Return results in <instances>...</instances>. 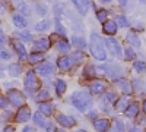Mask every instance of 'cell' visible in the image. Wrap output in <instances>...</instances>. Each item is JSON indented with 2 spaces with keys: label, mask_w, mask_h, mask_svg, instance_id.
<instances>
[{
  "label": "cell",
  "mask_w": 146,
  "mask_h": 132,
  "mask_svg": "<svg viewBox=\"0 0 146 132\" xmlns=\"http://www.w3.org/2000/svg\"><path fill=\"white\" fill-rule=\"evenodd\" d=\"M70 101L73 104V107H76L79 112H86L89 107L92 106V97L89 92L85 91H76L72 94Z\"/></svg>",
  "instance_id": "1"
},
{
  "label": "cell",
  "mask_w": 146,
  "mask_h": 132,
  "mask_svg": "<svg viewBox=\"0 0 146 132\" xmlns=\"http://www.w3.org/2000/svg\"><path fill=\"white\" fill-rule=\"evenodd\" d=\"M89 49H91L92 56L96 59V60L104 62L105 59H107V53H105V49H104V41H102V38H101L96 32H92V34H91Z\"/></svg>",
  "instance_id": "2"
},
{
  "label": "cell",
  "mask_w": 146,
  "mask_h": 132,
  "mask_svg": "<svg viewBox=\"0 0 146 132\" xmlns=\"http://www.w3.org/2000/svg\"><path fill=\"white\" fill-rule=\"evenodd\" d=\"M6 98L12 106L18 107V109L22 106H25V95H23L19 90H9L7 94H6Z\"/></svg>",
  "instance_id": "3"
},
{
  "label": "cell",
  "mask_w": 146,
  "mask_h": 132,
  "mask_svg": "<svg viewBox=\"0 0 146 132\" xmlns=\"http://www.w3.org/2000/svg\"><path fill=\"white\" fill-rule=\"evenodd\" d=\"M23 85H25V88L28 91H35L36 88H38V79H36V75H35V70L29 69L25 75V79H23Z\"/></svg>",
  "instance_id": "4"
},
{
  "label": "cell",
  "mask_w": 146,
  "mask_h": 132,
  "mask_svg": "<svg viewBox=\"0 0 146 132\" xmlns=\"http://www.w3.org/2000/svg\"><path fill=\"white\" fill-rule=\"evenodd\" d=\"M56 121H57V123L62 126V128H64V129H69V128H73L76 125V121L73 119L72 116H67V115H64V113H58L57 116H56Z\"/></svg>",
  "instance_id": "5"
},
{
  "label": "cell",
  "mask_w": 146,
  "mask_h": 132,
  "mask_svg": "<svg viewBox=\"0 0 146 132\" xmlns=\"http://www.w3.org/2000/svg\"><path fill=\"white\" fill-rule=\"evenodd\" d=\"M35 72L42 76H50L54 74V66L50 62H40V63H36Z\"/></svg>",
  "instance_id": "6"
},
{
  "label": "cell",
  "mask_w": 146,
  "mask_h": 132,
  "mask_svg": "<svg viewBox=\"0 0 146 132\" xmlns=\"http://www.w3.org/2000/svg\"><path fill=\"white\" fill-rule=\"evenodd\" d=\"M31 116H32V113H31V110H29V107L22 106V107H19V110L16 112L15 121H16L18 123H25V122H28L29 119H31Z\"/></svg>",
  "instance_id": "7"
},
{
  "label": "cell",
  "mask_w": 146,
  "mask_h": 132,
  "mask_svg": "<svg viewBox=\"0 0 146 132\" xmlns=\"http://www.w3.org/2000/svg\"><path fill=\"white\" fill-rule=\"evenodd\" d=\"M50 46H51V41L48 40V38H38V40H35L34 41V46H32V49L34 52H47L48 49H50Z\"/></svg>",
  "instance_id": "8"
},
{
  "label": "cell",
  "mask_w": 146,
  "mask_h": 132,
  "mask_svg": "<svg viewBox=\"0 0 146 132\" xmlns=\"http://www.w3.org/2000/svg\"><path fill=\"white\" fill-rule=\"evenodd\" d=\"M12 46H13L15 52L18 53V56L22 59V60H25L28 59V52H27V47L23 46V43L21 40H12Z\"/></svg>",
  "instance_id": "9"
},
{
  "label": "cell",
  "mask_w": 146,
  "mask_h": 132,
  "mask_svg": "<svg viewBox=\"0 0 146 132\" xmlns=\"http://www.w3.org/2000/svg\"><path fill=\"white\" fill-rule=\"evenodd\" d=\"M105 44L108 46V49L111 50V53L114 54V56H117V57H120L121 54H123V50H121V46H120V43L115 40V38H107V41H105Z\"/></svg>",
  "instance_id": "10"
},
{
  "label": "cell",
  "mask_w": 146,
  "mask_h": 132,
  "mask_svg": "<svg viewBox=\"0 0 146 132\" xmlns=\"http://www.w3.org/2000/svg\"><path fill=\"white\" fill-rule=\"evenodd\" d=\"M107 90V84L101 79H95L94 82H91V85H89V91L92 94H104Z\"/></svg>",
  "instance_id": "11"
},
{
  "label": "cell",
  "mask_w": 146,
  "mask_h": 132,
  "mask_svg": "<svg viewBox=\"0 0 146 132\" xmlns=\"http://www.w3.org/2000/svg\"><path fill=\"white\" fill-rule=\"evenodd\" d=\"M117 29H118L117 22H114V21H105V22H102V31H104V34L110 35V37L115 35Z\"/></svg>",
  "instance_id": "12"
},
{
  "label": "cell",
  "mask_w": 146,
  "mask_h": 132,
  "mask_svg": "<svg viewBox=\"0 0 146 132\" xmlns=\"http://www.w3.org/2000/svg\"><path fill=\"white\" fill-rule=\"evenodd\" d=\"M115 85L121 90V92H124L126 95H129V94L133 92L131 84H130L129 81H126L124 78H117V79H115Z\"/></svg>",
  "instance_id": "13"
},
{
  "label": "cell",
  "mask_w": 146,
  "mask_h": 132,
  "mask_svg": "<svg viewBox=\"0 0 146 132\" xmlns=\"http://www.w3.org/2000/svg\"><path fill=\"white\" fill-rule=\"evenodd\" d=\"M124 115L127 116V117H130V119H133V117H136L137 115H139V104L136 103V101H130L129 103V106L124 109Z\"/></svg>",
  "instance_id": "14"
},
{
  "label": "cell",
  "mask_w": 146,
  "mask_h": 132,
  "mask_svg": "<svg viewBox=\"0 0 146 132\" xmlns=\"http://www.w3.org/2000/svg\"><path fill=\"white\" fill-rule=\"evenodd\" d=\"M94 126L98 132H108L110 131V122L107 119H96L94 122Z\"/></svg>",
  "instance_id": "15"
},
{
  "label": "cell",
  "mask_w": 146,
  "mask_h": 132,
  "mask_svg": "<svg viewBox=\"0 0 146 132\" xmlns=\"http://www.w3.org/2000/svg\"><path fill=\"white\" fill-rule=\"evenodd\" d=\"M107 70V75L110 76V78H113V79H117V78H120V75H123V70H121V68H118V66H113V65H110V66H107L105 68Z\"/></svg>",
  "instance_id": "16"
},
{
  "label": "cell",
  "mask_w": 146,
  "mask_h": 132,
  "mask_svg": "<svg viewBox=\"0 0 146 132\" xmlns=\"http://www.w3.org/2000/svg\"><path fill=\"white\" fill-rule=\"evenodd\" d=\"M57 68L60 70H69L72 68V60H70V56H64V57H60L57 60Z\"/></svg>",
  "instance_id": "17"
},
{
  "label": "cell",
  "mask_w": 146,
  "mask_h": 132,
  "mask_svg": "<svg viewBox=\"0 0 146 132\" xmlns=\"http://www.w3.org/2000/svg\"><path fill=\"white\" fill-rule=\"evenodd\" d=\"M40 112L44 115V116H51L53 112H54V106L50 103V101H42L40 104Z\"/></svg>",
  "instance_id": "18"
},
{
  "label": "cell",
  "mask_w": 146,
  "mask_h": 132,
  "mask_svg": "<svg viewBox=\"0 0 146 132\" xmlns=\"http://www.w3.org/2000/svg\"><path fill=\"white\" fill-rule=\"evenodd\" d=\"M73 6L76 7V10L80 15H86L88 12V6H86V0H72Z\"/></svg>",
  "instance_id": "19"
},
{
  "label": "cell",
  "mask_w": 146,
  "mask_h": 132,
  "mask_svg": "<svg viewBox=\"0 0 146 132\" xmlns=\"http://www.w3.org/2000/svg\"><path fill=\"white\" fill-rule=\"evenodd\" d=\"M85 57H86V54H85L82 50H78L75 52L72 56H70V60H72V65H80L82 62H85Z\"/></svg>",
  "instance_id": "20"
},
{
  "label": "cell",
  "mask_w": 146,
  "mask_h": 132,
  "mask_svg": "<svg viewBox=\"0 0 146 132\" xmlns=\"http://www.w3.org/2000/svg\"><path fill=\"white\" fill-rule=\"evenodd\" d=\"M12 21H13L15 27H18V28H27V25H28L27 19L23 18L21 13H15L13 16H12Z\"/></svg>",
  "instance_id": "21"
},
{
  "label": "cell",
  "mask_w": 146,
  "mask_h": 132,
  "mask_svg": "<svg viewBox=\"0 0 146 132\" xmlns=\"http://www.w3.org/2000/svg\"><path fill=\"white\" fill-rule=\"evenodd\" d=\"M129 103H130V98H129V95H123L121 98H118L117 101H115V109L117 110H123L124 112V109L129 106Z\"/></svg>",
  "instance_id": "22"
},
{
  "label": "cell",
  "mask_w": 146,
  "mask_h": 132,
  "mask_svg": "<svg viewBox=\"0 0 146 132\" xmlns=\"http://www.w3.org/2000/svg\"><path fill=\"white\" fill-rule=\"evenodd\" d=\"M108 132H124L123 122H120L118 119H114L113 123H110V131Z\"/></svg>",
  "instance_id": "23"
},
{
  "label": "cell",
  "mask_w": 146,
  "mask_h": 132,
  "mask_svg": "<svg viewBox=\"0 0 146 132\" xmlns=\"http://www.w3.org/2000/svg\"><path fill=\"white\" fill-rule=\"evenodd\" d=\"M54 85H56V92L58 95H63L66 92V90H67V85H66V81L64 79H56Z\"/></svg>",
  "instance_id": "24"
},
{
  "label": "cell",
  "mask_w": 146,
  "mask_h": 132,
  "mask_svg": "<svg viewBox=\"0 0 146 132\" xmlns=\"http://www.w3.org/2000/svg\"><path fill=\"white\" fill-rule=\"evenodd\" d=\"M31 117H32V121H34V123L36 126H40V128H44L45 126V119H44V115L41 112L34 113V116H31Z\"/></svg>",
  "instance_id": "25"
},
{
  "label": "cell",
  "mask_w": 146,
  "mask_h": 132,
  "mask_svg": "<svg viewBox=\"0 0 146 132\" xmlns=\"http://www.w3.org/2000/svg\"><path fill=\"white\" fill-rule=\"evenodd\" d=\"M126 40H127V43H130L131 46H135V47H140V44H142L139 37H137V34H135V32H129L126 35Z\"/></svg>",
  "instance_id": "26"
},
{
  "label": "cell",
  "mask_w": 146,
  "mask_h": 132,
  "mask_svg": "<svg viewBox=\"0 0 146 132\" xmlns=\"http://www.w3.org/2000/svg\"><path fill=\"white\" fill-rule=\"evenodd\" d=\"M70 49H72V46L66 41V40H60L58 43H57V50L60 52V53H69L70 52Z\"/></svg>",
  "instance_id": "27"
},
{
  "label": "cell",
  "mask_w": 146,
  "mask_h": 132,
  "mask_svg": "<svg viewBox=\"0 0 146 132\" xmlns=\"http://www.w3.org/2000/svg\"><path fill=\"white\" fill-rule=\"evenodd\" d=\"M42 59H44V56H42V53H40V52H34L32 54L28 56V60H29V63H32V65H36V63L42 62Z\"/></svg>",
  "instance_id": "28"
},
{
  "label": "cell",
  "mask_w": 146,
  "mask_h": 132,
  "mask_svg": "<svg viewBox=\"0 0 146 132\" xmlns=\"http://www.w3.org/2000/svg\"><path fill=\"white\" fill-rule=\"evenodd\" d=\"M9 74L12 75V76H19L21 74H22V66L19 65V63H13V65H10L9 66Z\"/></svg>",
  "instance_id": "29"
},
{
  "label": "cell",
  "mask_w": 146,
  "mask_h": 132,
  "mask_svg": "<svg viewBox=\"0 0 146 132\" xmlns=\"http://www.w3.org/2000/svg\"><path fill=\"white\" fill-rule=\"evenodd\" d=\"M36 101H40V103H42V101H50V92H48L47 90H41V91H38V94H36Z\"/></svg>",
  "instance_id": "30"
},
{
  "label": "cell",
  "mask_w": 146,
  "mask_h": 132,
  "mask_svg": "<svg viewBox=\"0 0 146 132\" xmlns=\"http://www.w3.org/2000/svg\"><path fill=\"white\" fill-rule=\"evenodd\" d=\"M48 28H50V21H47V19H44V21H40V22L35 25V31H38V32L47 31Z\"/></svg>",
  "instance_id": "31"
},
{
  "label": "cell",
  "mask_w": 146,
  "mask_h": 132,
  "mask_svg": "<svg viewBox=\"0 0 146 132\" xmlns=\"http://www.w3.org/2000/svg\"><path fill=\"white\" fill-rule=\"evenodd\" d=\"M16 37L23 43V41H32V35L29 31H21V32H15Z\"/></svg>",
  "instance_id": "32"
},
{
  "label": "cell",
  "mask_w": 146,
  "mask_h": 132,
  "mask_svg": "<svg viewBox=\"0 0 146 132\" xmlns=\"http://www.w3.org/2000/svg\"><path fill=\"white\" fill-rule=\"evenodd\" d=\"M72 43H73V46H76L79 50H85V49H86V43H85V40L80 38V37H73Z\"/></svg>",
  "instance_id": "33"
},
{
  "label": "cell",
  "mask_w": 146,
  "mask_h": 132,
  "mask_svg": "<svg viewBox=\"0 0 146 132\" xmlns=\"http://www.w3.org/2000/svg\"><path fill=\"white\" fill-rule=\"evenodd\" d=\"M96 19H98L100 22H105L108 19V12L105 9H100L96 10Z\"/></svg>",
  "instance_id": "34"
},
{
  "label": "cell",
  "mask_w": 146,
  "mask_h": 132,
  "mask_svg": "<svg viewBox=\"0 0 146 132\" xmlns=\"http://www.w3.org/2000/svg\"><path fill=\"white\" fill-rule=\"evenodd\" d=\"M135 57H136L135 50H133L131 47H127V49L124 50V59L126 60H135Z\"/></svg>",
  "instance_id": "35"
},
{
  "label": "cell",
  "mask_w": 146,
  "mask_h": 132,
  "mask_svg": "<svg viewBox=\"0 0 146 132\" xmlns=\"http://www.w3.org/2000/svg\"><path fill=\"white\" fill-rule=\"evenodd\" d=\"M133 68H135V69L139 72V74H143V72H146V63L142 62V60L135 62V63H133Z\"/></svg>",
  "instance_id": "36"
},
{
  "label": "cell",
  "mask_w": 146,
  "mask_h": 132,
  "mask_svg": "<svg viewBox=\"0 0 146 132\" xmlns=\"http://www.w3.org/2000/svg\"><path fill=\"white\" fill-rule=\"evenodd\" d=\"M117 25H120L121 28H127V27H129V21H127V18L123 16V15H120V16L117 18Z\"/></svg>",
  "instance_id": "37"
},
{
  "label": "cell",
  "mask_w": 146,
  "mask_h": 132,
  "mask_svg": "<svg viewBox=\"0 0 146 132\" xmlns=\"http://www.w3.org/2000/svg\"><path fill=\"white\" fill-rule=\"evenodd\" d=\"M56 31H57V34H58V35H62V37H64V35L67 34L66 28H64L60 22H56Z\"/></svg>",
  "instance_id": "38"
},
{
  "label": "cell",
  "mask_w": 146,
  "mask_h": 132,
  "mask_svg": "<svg viewBox=\"0 0 146 132\" xmlns=\"http://www.w3.org/2000/svg\"><path fill=\"white\" fill-rule=\"evenodd\" d=\"M18 9L21 10V13H23V15H29V13H31L29 7H28L25 3H19V5H18Z\"/></svg>",
  "instance_id": "39"
},
{
  "label": "cell",
  "mask_w": 146,
  "mask_h": 132,
  "mask_svg": "<svg viewBox=\"0 0 146 132\" xmlns=\"http://www.w3.org/2000/svg\"><path fill=\"white\" fill-rule=\"evenodd\" d=\"M10 57H12V54H10L7 50L0 49V60H9Z\"/></svg>",
  "instance_id": "40"
},
{
  "label": "cell",
  "mask_w": 146,
  "mask_h": 132,
  "mask_svg": "<svg viewBox=\"0 0 146 132\" xmlns=\"http://www.w3.org/2000/svg\"><path fill=\"white\" fill-rule=\"evenodd\" d=\"M44 128H45V132H56V126H54L51 122H50V123L45 122V126H44Z\"/></svg>",
  "instance_id": "41"
},
{
  "label": "cell",
  "mask_w": 146,
  "mask_h": 132,
  "mask_svg": "<svg viewBox=\"0 0 146 132\" xmlns=\"http://www.w3.org/2000/svg\"><path fill=\"white\" fill-rule=\"evenodd\" d=\"M5 43H6V35H5L3 29L0 28V47H3V46H5Z\"/></svg>",
  "instance_id": "42"
},
{
  "label": "cell",
  "mask_w": 146,
  "mask_h": 132,
  "mask_svg": "<svg viewBox=\"0 0 146 132\" xmlns=\"http://www.w3.org/2000/svg\"><path fill=\"white\" fill-rule=\"evenodd\" d=\"M105 100H107L108 103H111L113 100H115V94H114L113 91H110V94H107V95H105Z\"/></svg>",
  "instance_id": "43"
},
{
  "label": "cell",
  "mask_w": 146,
  "mask_h": 132,
  "mask_svg": "<svg viewBox=\"0 0 146 132\" xmlns=\"http://www.w3.org/2000/svg\"><path fill=\"white\" fill-rule=\"evenodd\" d=\"M7 106V98H5L3 95H0V109H5Z\"/></svg>",
  "instance_id": "44"
},
{
  "label": "cell",
  "mask_w": 146,
  "mask_h": 132,
  "mask_svg": "<svg viewBox=\"0 0 146 132\" xmlns=\"http://www.w3.org/2000/svg\"><path fill=\"white\" fill-rule=\"evenodd\" d=\"M36 9H40V10H36V12H38L40 15H45V13H47V9H45L44 6L38 5V3H36Z\"/></svg>",
  "instance_id": "45"
},
{
  "label": "cell",
  "mask_w": 146,
  "mask_h": 132,
  "mask_svg": "<svg viewBox=\"0 0 146 132\" xmlns=\"http://www.w3.org/2000/svg\"><path fill=\"white\" fill-rule=\"evenodd\" d=\"M92 74H95V68H94V66H88L86 75H92Z\"/></svg>",
  "instance_id": "46"
},
{
  "label": "cell",
  "mask_w": 146,
  "mask_h": 132,
  "mask_svg": "<svg viewBox=\"0 0 146 132\" xmlns=\"http://www.w3.org/2000/svg\"><path fill=\"white\" fill-rule=\"evenodd\" d=\"M3 132H15V128H13V126H10V125H7V126L3 129Z\"/></svg>",
  "instance_id": "47"
},
{
  "label": "cell",
  "mask_w": 146,
  "mask_h": 132,
  "mask_svg": "<svg viewBox=\"0 0 146 132\" xmlns=\"http://www.w3.org/2000/svg\"><path fill=\"white\" fill-rule=\"evenodd\" d=\"M32 131H34V129H32L31 126H25V128H23V131H22V132H32Z\"/></svg>",
  "instance_id": "48"
},
{
  "label": "cell",
  "mask_w": 146,
  "mask_h": 132,
  "mask_svg": "<svg viewBox=\"0 0 146 132\" xmlns=\"http://www.w3.org/2000/svg\"><path fill=\"white\" fill-rule=\"evenodd\" d=\"M130 132H142V129H140V128H131Z\"/></svg>",
  "instance_id": "49"
},
{
  "label": "cell",
  "mask_w": 146,
  "mask_h": 132,
  "mask_svg": "<svg viewBox=\"0 0 146 132\" xmlns=\"http://www.w3.org/2000/svg\"><path fill=\"white\" fill-rule=\"evenodd\" d=\"M118 3H120L121 6H126V5H127V0H118Z\"/></svg>",
  "instance_id": "50"
},
{
  "label": "cell",
  "mask_w": 146,
  "mask_h": 132,
  "mask_svg": "<svg viewBox=\"0 0 146 132\" xmlns=\"http://www.w3.org/2000/svg\"><path fill=\"white\" fill-rule=\"evenodd\" d=\"M143 112H145V113H146V98H145V100H143Z\"/></svg>",
  "instance_id": "51"
},
{
  "label": "cell",
  "mask_w": 146,
  "mask_h": 132,
  "mask_svg": "<svg viewBox=\"0 0 146 132\" xmlns=\"http://www.w3.org/2000/svg\"><path fill=\"white\" fill-rule=\"evenodd\" d=\"M95 113H96V112H91V113H89V117H95Z\"/></svg>",
  "instance_id": "52"
},
{
  "label": "cell",
  "mask_w": 146,
  "mask_h": 132,
  "mask_svg": "<svg viewBox=\"0 0 146 132\" xmlns=\"http://www.w3.org/2000/svg\"><path fill=\"white\" fill-rule=\"evenodd\" d=\"M75 132H86L85 129H78V131H75Z\"/></svg>",
  "instance_id": "53"
},
{
  "label": "cell",
  "mask_w": 146,
  "mask_h": 132,
  "mask_svg": "<svg viewBox=\"0 0 146 132\" xmlns=\"http://www.w3.org/2000/svg\"><path fill=\"white\" fill-rule=\"evenodd\" d=\"M101 2H105L107 3V2H111V0H101Z\"/></svg>",
  "instance_id": "54"
},
{
  "label": "cell",
  "mask_w": 146,
  "mask_h": 132,
  "mask_svg": "<svg viewBox=\"0 0 146 132\" xmlns=\"http://www.w3.org/2000/svg\"><path fill=\"white\" fill-rule=\"evenodd\" d=\"M0 9H2V10H3V5H2V3H0Z\"/></svg>",
  "instance_id": "55"
},
{
  "label": "cell",
  "mask_w": 146,
  "mask_h": 132,
  "mask_svg": "<svg viewBox=\"0 0 146 132\" xmlns=\"http://www.w3.org/2000/svg\"><path fill=\"white\" fill-rule=\"evenodd\" d=\"M140 2H142V3H145V2H146V0H140Z\"/></svg>",
  "instance_id": "56"
}]
</instances>
